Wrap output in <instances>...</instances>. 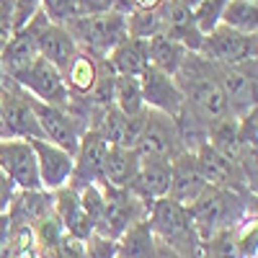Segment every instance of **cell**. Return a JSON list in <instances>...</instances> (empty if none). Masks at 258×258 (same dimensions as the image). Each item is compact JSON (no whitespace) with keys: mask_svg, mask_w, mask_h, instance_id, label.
Listing matches in <instances>:
<instances>
[{"mask_svg":"<svg viewBox=\"0 0 258 258\" xmlns=\"http://www.w3.org/2000/svg\"><path fill=\"white\" fill-rule=\"evenodd\" d=\"M126 188L150 209V204L168 197L170 191V163L158 158H140V168Z\"/></svg>","mask_w":258,"mask_h":258,"instance_id":"obj_16","label":"cell"},{"mask_svg":"<svg viewBox=\"0 0 258 258\" xmlns=\"http://www.w3.org/2000/svg\"><path fill=\"white\" fill-rule=\"evenodd\" d=\"M52 212H54L57 222L62 225V230L83 243L96 232L93 222L88 220V214L80 207L78 188H73V186H62V188L52 191Z\"/></svg>","mask_w":258,"mask_h":258,"instance_id":"obj_17","label":"cell"},{"mask_svg":"<svg viewBox=\"0 0 258 258\" xmlns=\"http://www.w3.org/2000/svg\"><path fill=\"white\" fill-rule=\"evenodd\" d=\"M140 91H142L145 109H153L168 116H176L183 109V96L176 85V78L160 73L153 64H147L145 73L140 75Z\"/></svg>","mask_w":258,"mask_h":258,"instance_id":"obj_13","label":"cell"},{"mask_svg":"<svg viewBox=\"0 0 258 258\" xmlns=\"http://www.w3.org/2000/svg\"><path fill=\"white\" fill-rule=\"evenodd\" d=\"M173 78H176V85L183 96V106H188L207 124L232 116L230 106L220 91V83L214 78L212 62H207L202 54H188L181 64V70Z\"/></svg>","mask_w":258,"mask_h":258,"instance_id":"obj_2","label":"cell"},{"mask_svg":"<svg viewBox=\"0 0 258 258\" xmlns=\"http://www.w3.org/2000/svg\"><path fill=\"white\" fill-rule=\"evenodd\" d=\"M220 24L240 31V34H258V3H250V0H230L222 11Z\"/></svg>","mask_w":258,"mask_h":258,"instance_id":"obj_26","label":"cell"},{"mask_svg":"<svg viewBox=\"0 0 258 258\" xmlns=\"http://www.w3.org/2000/svg\"><path fill=\"white\" fill-rule=\"evenodd\" d=\"M16 83L41 103L68 106V101H70V93L64 91V83H62V73L41 57H36L29 68L16 78Z\"/></svg>","mask_w":258,"mask_h":258,"instance_id":"obj_12","label":"cell"},{"mask_svg":"<svg viewBox=\"0 0 258 258\" xmlns=\"http://www.w3.org/2000/svg\"><path fill=\"white\" fill-rule=\"evenodd\" d=\"M106 62L116 75H129V78H140L145 68L150 64V41L126 36L119 44L106 54Z\"/></svg>","mask_w":258,"mask_h":258,"instance_id":"obj_20","label":"cell"},{"mask_svg":"<svg viewBox=\"0 0 258 258\" xmlns=\"http://www.w3.org/2000/svg\"><path fill=\"white\" fill-rule=\"evenodd\" d=\"M158 6H163V0H129V8L132 11H153Z\"/></svg>","mask_w":258,"mask_h":258,"instance_id":"obj_39","label":"cell"},{"mask_svg":"<svg viewBox=\"0 0 258 258\" xmlns=\"http://www.w3.org/2000/svg\"><path fill=\"white\" fill-rule=\"evenodd\" d=\"M3 140H11V132H8L6 119H3V106H0V142H3Z\"/></svg>","mask_w":258,"mask_h":258,"instance_id":"obj_41","label":"cell"},{"mask_svg":"<svg viewBox=\"0 0 258 258\" xmlns=\"http://www.w3.org/2000/svg\"><path fill=\"white\" fill-rule=\"evenodd\" d=\"M230 0H199L197 6L191 8L194 13V24L202 34H209L214 26H220V18H222V11Z\"/></svg>","mask_w":258,"mask_h":258,"instance_id":"obj_29","label":"cell"},{"mask_svg":"<svg viewBox=\"0 0 258 258\" xmlns=\"http://www.w3.org/2000/svg\"><path fill=\"white\" fill-rule=\"evenodd\" d=\"M207 186L209 183L204 181L194 153H181L178 158L170 160V191H168V197L173 202L188 207Z\"/></svg>","mask_w":258,"mask_h":258,"instance_id":"obj_18","label":"cell"},{"mask_svg":"<svg viewBox=\"0 0 258 258\" xmlns=\"http://www.w3.org/2000/svg\"><path fill=\"white\" fill-rule=\"evenodd\" d=\"M83 258H116V240L93 232L91 238L85 240V255Z\"/></svg>","mask_w":258,"mask_h":258,"instance_id":"obj_35","label":"cell"},{"mask_svg":"<svg viewBox=\"0 0 258 258\" xmlns=\"http://www.w3.org/2000/svg\"><path fill=\"white\" fill-rule=\"evenodd\" d=\"M250 3H258V0H250Z\"/></svg>","mask_w":258,"mask_h":258,"instance_id":"obj_43","label":"cell"},{"mask_svg":"<svg viewBox=\"0 0 258 258\" xmlns=\"http://www.w3.org/2000/svg\"><path fill=\"white\" fill-rule=\"evenodd\" d=\"M147 222L153 227L155 238L173 248L183 258H202V238L197 235L188 209L170 197H163L150 204L147 209Z\"/></svg>","mask_w":258,"mask_h":258,"instance_id":"obj_3","label":"cell"},{"mask_svg":"<svg viewBox=\"0 0 258 258\" xmlns=\"http://www.w3.org/2000/svg\"><path fill=\"white\" fill-rule=\"evenodd\" d=\"M29 103L34 109V116L39 121V129L44 135L47 142L68 150L70 155H75V150L80 145V137L88 132L75 116H70V111L64 106H52V103H41L34 96H29Z\"/></svg>","mask_w":258,"mask_h":258,"instance_id":"obj_8","label":"cell"},{"mask_svg":"<svg viewBox=\"0 0 258 258\" xmlns=\"http://www.w3.org/2000/svg\"><path fill=\"white\" fill-rule=\"evenodd\" d=\"M176 121V132H178V140H181V147L186 150V153H197L199 147H204L209 142V124L197 116L188 106H183V109L173 116Z\"/></svg>","mask_w":258,"mask_h":258,"instance_id":"obj_25","label":"cell"},{"mask_svg":"<svg viewBox=\"0 0 258 258\" xmlns=\"http://www.w3.org/2000/svg\"><path fill=\"white\" fill-rule=\"evenodd\" d=\"M106 153H109L106 140L88 129V132L80 137V145L73 155V178H70L68 186L85 188L91 183H101V170H103Z\"/></svg>","mask_w":258,"mask_h":258,"instance_id":"obj_15","label":"cell"},{"mask_svg":"<svg viewBox=\"0 0 258 258\" xmlns=\"http://www.w3.org/2000/svg\"><path fill=\"white\" fill-rule=\"evenodd\" d=\"M101 191H103V214H101V222L96 225V235L116 240L129 225L147 217V207L129 188L101 186Z\"/></svg>","mask_w":258,"mask_h":258,"instance_id":"obj_7","label":"cell"},{"mask_svg":"<svg viewBox=\"0 0 258 258\" xmlns=\"http://www.w3.org/2000/svg\"><path fill=\"white\" fill-rule=\"evenodd\" d=\"M114 106L126 116L135 119L145 111V101L140 91V78H129V75H116L114 80Z\"/></svg>","mask_w":258,"mask_h":258,"instance_id":"obj_27","label":"cell"},{"mask_svg":"<svg viewBox=\"0 0 258 258\" xmlns=\"http://www.w3.org/2000/svg\"><path fill=\"white\" fill-rule=\"evenodd\" d=\"M11 217H8V212H0V250H3L8 245V238H11Z\"/></svg>","mask_w":258,"mask_h":258,"instance_id":"obj_38","label":"cell"},{"mask_svg":"<svg viewBox=\"0 0 258 258\" xmlns=\"http://www.w3.org/2000/svg\"><path fill=\"white\" fill-rule=\"evenodd\" d=\"M44 21H49V18L39 11L24 29L13 31L11 39L3 44V49H0V70H3L11 80H16L39 57L36 36H39V29L44 26Z\"/></svg>","mask_w":258,"mask_h":258,"instance_id":"obj_11","label":"cell"},{"mask_svg":"<svg viewBox=\"0 0 258 258\" xmlns=\"http://www.w3.org/2000/svg\"><path fill=\"white\" fill-rule=\"evenodd\" d=\"M0 168L18 191H44L39 181L36 155L29 140L11 137L0 142Z\"/></svg>","mask_w":258,"mask_h":258,"instance_id":"obj_10","label":"cell"},{"mask_svg":"<svg viewBox=\"0 0 258 258\" xmlns=\"http://www.w3.org/2000/svg\"><path fill=\"white\" fill-rule=\"evenodd\" d=\"M155 258H183V255H178L173 248H168L165 243H160L158 240V250H155Z\"/></svg>","mask_w":258,"mask_h":258,"instance_id":"obj_40","label":"cell"},{"mask_svg":"<svg viewBox=\"0 0 258 258\" xmlns=\"http://www.w3.org/2000/svg\"><path fill=\"white\" fill-rule=\"evenodd\" d=\"M158 34H165V18L160 6L153 11H132L126 16V36L150 41Z\"/></svg>","mask_w":258,"mask_h":258,"instance_id":"obj_28","label":"cell"},{"mask_svg":"<svg viewBox=\"0 0 258 258\" xmlns=\"http://www.w3.org/2000/svg\"><path fill=\"white\" fill-rule=\"evenodd\" d=\"M255 52H258V36L232 31L220 24L209 34H204L199 54L212 64H245L255 62Z\"/></svg>","mask_w":258,"mask_h":258,"instance_id":"obj_6","label":"cell"},{"mask_svg":"<svg viewBox=\"0 0 258 258\" xmlns=\"http://www.w3.org/2000/svg\"><path fill=\"white\" fill-rule=\"evenodd\" d=\"M181 3H183V6H188V8H194V6L199 3V0H181Z\"/></svg>","mask_w":258,"mask_h":258,"instance_id":"obj_42","label":"cell"},{"mask_svg":"<svg viewBox=\"0 0 258 258\" xmlns=\"http://www.w3.org/2000/svg\"><path fill=\"white\" fill-rule=\"evenodd\" d=\"M235 243H238L240 258H255L258 253V222L255 217H248L235 227Z\"/></svg>","mask_w":258,"mask_h":258,"instance_id":"obj_32","label":"cell"},{"mask_svg":"<svg viewBox=\"0 0 258 258\" xmlns=\"http://www.w3.org/2000/svg\"><path fill=\"white\" fill-rule=\"evenodd\" d=\"M137 168H140V155L135 150L121 145H109V153L103 158V170H101V186L126 188L132 183Z\"/></svg>","mask_w":258,"mask_h":258,"instance_id":"obj_22","label":"cell"},{"mask_svg":"<svg viewBox=\"0 0 258 258\" xmlns=\"http://www.w3.org/2000/svg\"><path fill=\"white\" fill-rule=\"evenodd\" d=\"M78 49L93 57H106L121 39H126V16L109 11L101 16H78L68 26Z\"/></svg>","mask_w":258,"mask_h":258,"instance_id":"obj_4","label":"cell"},{"mask_svg":"<svg viewBox=\"0 0 258 258\" xmlns=\"http://www.w3.org/2000/svg\"><path fill=\"white\" fill-rule=\"evenodd\" d=\"M158 238L147 217L129 225L119 238H116V258H155Z\"/></svg>","mask_w":258,"mask_h":258,"instance_id":"obj_23","label":"cell"},{"mask_svg":"<svg viewBox=\"0 0 258 258\" xmlns=\"http://www.w3.org/2000/svg\"><path fill=\"white\" fill-rule=\"evenodd\" d=\"M109 11H114V0H78L80 16H101Z\"/></svg>","mask_w":258,"mask_h":258,"instance_id":"obj_36","label":"cell"},{"mask_svg":"<svg viewBox=\"0 0 258 258\" xmlns=\"http://www.w3.org/2000/svg\"><path fill=\"white\" fill-rule=\"evenodd\" d=\"M36 49H39V57L47 59L49 64H54L59 73L68 68L70 59L80 52L75 39L70 36V31L59 24H52V21H44V26L39 29Z\"/></svg>","mask_w":258,"mask_h":258,"instance_id":"obj_19","label":"cell"},{"mask_svg":"<svg viewBox=\"0 0 258 258\" xmlns=\"http://www.w3.org/2000/svg\"><path fill=\"white\" fill-rule=\"evenodd\" d=\"M135 153L140 158H158V160H173L186 150L181 147L178 132H176V121L173 116L145 109L140 114V132L135 140Z\"/></svg>","mask_w":258,"mask_h":258,"instance_id":"obj_5","label":"cell"},{"mask_svg":"<svg viewBox=\"0 0 258 258\" xmlns=\"http://www.w3.org/2000/svg\"><path fill=\"white\" fill-rule=\"evenodd\" d=\"M41 6V13H44L52 24H59V26H68L70 21H75L80 13H78V0H39Z\"/></svg>","mask_w":258,"mask_h":258,"instance_id":"obj_31","label":"cell"},{"mask_svg":"<svg viewBox=\"0 0 258 258\" xmlns=\"http://www.w3.org/2000/svg\"><path fill=\"white\" fill-rule=\"evenodd\" d=\"M83 255H85V243L68 232L54 243L52 250H47V258H83Z\"/></svg>","mask_w":258,"mask_h":258,"instance_id":"obj_34","label":"cell"},{"mask_svg":"<svg viewBox=\"0 0 258 258\" xmlns=\"http://www.w3.org/2000/svg\"><path fill=\"white\" fill-rule=\"evenodd\" d=\"M16 194H18V188H16L13 181L3 173V168H0V212H8V209H11Z\"/></svg>","mask_w":258,"mask_h":258,"instance_id":"obj_37","label":"cell"},{"mask_svg":"<svg viewBox=\"0 0 258 258\" xmlns=\"http://www.w3.org/2000/svg\"><path fill=\"white\" fill-rule=\"evenodd\" d=\"M202 258H240L235 230H222L202 243Z\"/></svg>","mask_w":258,"mask_h":258,"instance_id":"obj_30","label":"cell"},{"mask_svg":"<svg viewBox=\"0 0 258 258\" xmlns=\"http://www.w3.org/2000/svg\"><path fill=\"white\" fill-rule=\"evenodd\" d=\"M188 54L191 52H186L178 41L170 39L168 34H158V36L150 39V64L158 68L160 73L170 75V78L181 70V64Z\"/></svg>","mask_w":258,"mask_h":258,"instance_id":"obj_24","label":"cell"},{"mask_svg":"<svg viewBox=\"0 0 258 258\" xmlns=\"http://www.w3.org/2000/svg\"><path fill=\"white\" fill-rule=\"evenodd\" d=\"M212 70L232 116H243L255 109V62L212 64Z\"/></svg>","mask_w":258,"mask_h":258,"instance_id":"obj_9","label":"cell"},{"mask_svg":"<svg viewBox=\"0 0 258 258\" xmlns=\"http://www.w3.org/2000/svg\"><path fill=\"white\" fill-rule=\"evenodd\" d=\"M39 11H41L39 0H13V6H11V29L13 31L24 29Z\"/></svg>","mask_w":258,"mask_h":258,"instance_id":"obj_33","label":"cell"},{"mask_svg":"<svg viewBox=\"0 0 258 258\" xmlns=\"http://www.w3.org/2000/svg\"><path fill=\"white\" fill-rule=\"evenodd\" d=\"M36 155V168H39V181L44 191H57L68 186L73 178V155L47 140H29Z\"/></svg>","mask_w":258,"mask_h":258,"instance_id":"obj_14","label":"cell"},{"mask_svg":"<svg viewBox=\"0 0 258 258\" xmlns=\"http://www.w3.org/2000/svg\"><path fill=\"white\" fill-rule=\"evenodd\" d=\"M186 209L194 227H197V235L204 243L212 235L222 230H235L248 217H255V197L230 191V188L207 186Z\"/></svg>","mask_w":258,"mask_h":258,"instance_id":"obj_1","label":"cell"},{"mask_svg":"<svg viewBox=\"0 0 258 258\" xmlns=\"http://www.w3.org/2000/svg\"><path fill=\"white\" fill-rule=\"evenodd\" d=\"M98 70H101V57H93L80 49L70 59L68 68L62 70V83L70 98H88L98 80Z\"/></svg>","mask_w":258,"mask_h":258,"instance_id":"obj_21","label":"cell"}]
</instances>
